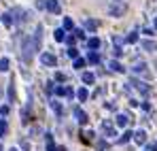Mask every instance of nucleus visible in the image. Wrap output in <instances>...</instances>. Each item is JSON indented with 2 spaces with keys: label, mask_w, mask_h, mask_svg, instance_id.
Returning <instances> with one entry per match:
<instances>
[{
  "label": "nucleus",
  "mask_w": 157,
  "mask_h": 151,
  "mask_svg": "<svg viewBox=\"0 0 157 151\" xmlns=\"http://www.w3.org/2000/svg\"><path fill=\"white\" fill-rule=\"evenodd\" d=\"M36 49H38V45L34 43V38H24V45H21V60H24L26 64H30Z\"/></svg>",
  "instance_id": "obj_1"
},
{
  "label": "nucleus",
  "mask_w": 157,
  "mask_h": 151,
  "mask_svg": "<svg viewBox=\"0 0 157 151\" xmlns=\"http://www.w3.org/2000/svg\"><path fill=\"white\" fill-rule=\"evenodd\" d=\"M108 15H113V17H119V15H123L125 13V4L121 2V0H113V4H108Z\"/></svg>",
  "instance_id": "obj_2"
},
{
  "label": "nucleus",
  "mask_w": 157,
  "mask_h": 151,
  "mask_svg": "<svg viewBox=\"0 0 157 151\" xmlns=\"http://www.w3.org/2000/svg\"><path fill=\"white\" fill-rule=\"evenodd\" d=\"M72 87H68V85H57L55 87V96H66V98H72Z\"/></svg>",
  "instance_id": "obj_3"
},
{
  "label": "nucleus",
  "mask_w": 157,
  "mask_h": 151,
  "mask_svg": "<svg viewBox=\"0 0 157 151\" xmlns=\"http://www.w3.org/2000/svg\"><path fill=\"white\" fill-rule=\"evenodd\" d=\"M72 113L77 115V121H78V124H87V121H89V115H87L81 106H75V109H72Z\"/></svg>",
  "instance_id": "obj_4"
},
{
  "label": "nucleus",
  "mask_w": 157,
  "mask_h": 151,
  "mask_svg": "<svg viewBox=\"0 0 157 151\" xmlns=\"http://www.w3.org/2000/svg\"><path fill=\"white\" fill-rule=\"evenodd\" d=\"M40 62H43L45 66H55V64H57V58H55L53 53L47 51V53H43V55H40Z\"/></svg>",
  "instance_id": "obj_5"
},
{
  "label": "nucleus",
  "mask_w": 157,
  "mask_h": 151,
  "mask_svg": "<svg viewBox=\"0 0 157 151\" xmlns=\"http://www.w3.org/2000/svg\"><path fill=\"white\" fill-rule=\"evenodd\" d=\"M132 85H136V89H138L142 96H149V94H151V87H149L147 83H142V81H136V79H134V81H132Z\"/></svg>",
  "instance_id": "obj_6"
},
{
  "label": "nucleus",
  "mask_w": 157,
  "mask_h": 151,
  "mask_svg": "<svg viewBox=\"0 0 157 151\" xmlns=\"http://www.w3.org/2000/svg\"><path fill=\"white\" fill-rule=\"evenodd\" d=\"M132 70H134L136 75H144V77H149V70H147V62H136V64L132 66Z\"/></svg>",
  "instance_id": "obj_7"
},
{
  "label": "nucleus",
  "mask_w": 157,
  "mask_h": 151,
  "mask_svg": "<svg viewBox=\"0 0 157 151\" xmlns=\"http://www.w3.org/2000/svg\"><path fill=\"white\" fill-rule=\"evenodd\" d=\"M102 132H104V136H115L117 132H115V126L106 119V121H102Z\"/></svg>",
  "instance_id": "obj_8"
},
{
  "label": "nucleus",
  "mask_w": 157,
  "mask_h": 151,
  "mask_svg": "<svg viewBox=\"0 0 157 151\" xmlns=\"http://www.w3.org/2000/svg\"><path fill=\"white\" fill-rule=\"evenodd\" d=\"M128 124H130V115H128V113H119V115H117V126L125 128Z\"/></svg>",
  "instance_id": "obj_9"
},
{
  "label": "nucleus",
  "mask_w": 157,
  "mask_h": 151,
  "mask_svg": "<svg viewBox=\"0 0 157 151\" xmlns=\"http://www.w3.org/2000/svg\"><path fill=\"white\" fill-rule=\"evenodd\" d=\"M134 141H136L138 145H144V143H147V132H144V130L134 132Z\"/></svg>",
  "instance_id": "obj_10"
},
{
  "label": "nucleus",
  "mask_w": 157,
  "mask_h": 151,
  "mask_svg": "<svg viewBox=\"0 0 157 151\" xmlns=\"http://www.w3.org/2000/svg\"><path fill=\"white\" fill-rule=\"evenodd\" d=\"M47 9H49L51 13H59V11H62V6H59L57 0H47Z\"/></svg>",
  "instance_id": "obj_11"
},
{
  "label": "nucleus",
  "mask_w": 157,
  "mask_h": 151,
  "mask_svg": "<svg viewBox=\"0 0 157 151\" xmlns=\"http://www.w3.org/2000/svg\"><path fill=\"white\" fill-rule=\"evenodd\" d=\"M53 38H55L57 43H62V41H66V30H64V28H57V30L53 32Z\"/></svg>",
  "instance_id": "obj_12"
},
{
  "label": "nucleus",
  "mask_w": 157,
  "mask_h": 151,
  "mask_svg": "<svg viewBox=\"0 0 157 151\" xmlns=\"http://www.w3.org/2000/svg\"><path fill=\"white\" fill-rule=\"evenodd\" d=\"M140 47H142V49H147V51H155L157 49V45L153 43V41H142V43H140Z\"/></svg>",
  "instance_id": "obj_13"
},
{
  "label": "nucleus",
  "mask_w": 157,
  "mask_h": 151,
  "mask_svg": "<svg viewBox=\"0 0 157 151\" xmlns=\"http://www.w3.org/2000/svg\"><path fill=\"white\" fill-rule=\"evenodd\" d=\"M87 62H89V64H100V55H98L96 51H89V55H87Z\"/></svg>",
  "instance_id": "obj_14"
},
{
  "label": "nucleus",
  "mask_w": 157,
  "mask_h": 151,
  "mask_svg": "<svg viewBox=\"0 0 157 151\" xmlns=\"http://www.w3.org/2000/svg\"><path fill=\"white\" fill-rule=\"evenodd\" d=\"M130 138H134V132H130V130H125V132H123V136L119 138V145H125V143H128Z\"/></svg>",
  "instance_id": "obj_15"
},
{
  "label": "nucleus",
  "mask_w": 157,
  "mask_h": 151,
  "mask_svg": "<svg viewBox=\"0 0 157 151\" xmlns=\"http://www.w3.org/2000/svg\"><path fill=\"white\" fill-rule=\"evenodd\" d=\"M77 98H78V100H81V102H85V100H87V98H89V92H87L85 87H81V89H78V92H77Z\"/></svg>",
  "instance_id": "obj_16"
},
{
  "label": "nucleus",
  "mask_w": 157,
  "mask_h": 151,
  "mask_svg": "<svg viewBox=\"0 0 157 151\" xmlns=\"http://www.w3.org/2000/svg\"><path fill=\"white\" fill-rule=\"evenodd\" d=\"M96 28H98V22H96V19H87V22H85V30L96 32Z\"/></svg>",
  "instance_id": "obj_17"
},
{
  "label": "nucleus",
  "mask_w": 157,
  "mask_h": 151,
  "mask_svg": "<svg viewBox=\"0 0 157 151\" xmlns=\"http://www.w3.org/2000/svg\"><path fill=\"white\" fill-rule=\"evenodd\" d=\"M94 81H96V75H94V73H83V83L91 85Z\"/></svg>",
  "instance_id": "obj_18"
},
{
  "label": "nucleus",
  "mask_w": 157,
  "mask_h": 151,
  "mask_svg": "<svg viewBox=\"0 0 157 151\" xmlns=\"http://www.w3.org/2000/svg\"><path fill=\"white\" fill-rule=\"evenodd\" d=\"M81 136H83V143H94V136H96V134L89 130V132H83Z\"/></svg>",
  "instance_id": "obj_19"
},
{
  "label": "nucleus",
  "mask_w": 157,
  "mask_h": 151,
  "mask_svg": "<svg viewBox=\"0 0 157 151\" xmlns=\"http://www.w3.org/2000/svg\"><path fill=\"white\" fill-rule=\"evenodd\" d=\"M87 45H89V49H94V51H96V49H98V47H100V38H96V36H91Z\"/></svg>",
  "instance_id": "obj_20"
},
{
  "label": "nucleus",
  "mask_w": 157,
  "mask_h": 151,
  "mask_svg": "<svg viewBox=\"0 0 157 151\" xmlns=\"http://www.w3.org/2000/svg\"><path fill=\"white\" fill-rule=\"evenodd\" d=\"M108 66H110V68H113V70H115V73H123V66H121V64H119V62H117V60H113V62H110V64H108Z\"/></svg>",
  "instance_id": "obj_21"
},
{
  "label": "nucleus",
  "mask_w": 157,
  "mask_h": 151,
  "mask_svg": "<svg viewBox=\"0 0 157 151\" xmlns=\"http://www.w3.org/2000/svg\"><path fill=\"white\" fill-rule=\"evenodd\" d=\"M9 100H11V102L15 100V87H13V81L9 83Z\"/></svg>",
  "instance_id": "obj_22"
},
{
  "label": "nucleus",
  "mask_w": 157,
  "mask_h": 151,
  "mask_svg": "<svg viewBox=\"0 0 157 151\" xmlns=\"http://www.w3.org/2000/svg\"><path fill=\"white\" fill-rule=\"evenodd\" d=\"M136 41H138V34H136V32H132V34L125 36V43H136Z\"/></svg>",
  "instance_id": "obj_23"
},
{
  "label": "nucleus",
  "mask_w": 157,
  "mask_h": 151,
  "mask_svg": "<svg viewBox=\"0 0 157 151\" xmlns=\"http://www.w3.org/2000/svg\"><path fill=\"white\" fill-rule=\"evenodd\" d=\"M51 109L55 111V113H57V115H62V104H59V102L53 100V102H51Z\"/></svg>",
  "instance_id": "obj_24"
},
{
  "label": "nucleus",
  "mask_w": 157,
  "mask_h": 151,
  "mask_svg": "<svg viewBox=\"0 0 157 151\" xmlns=\"http://www.w3.org/2000/svg\"><path fill=\"white\" fill-rule=\"evenodd\" d=\"M72 28H75L72 19H70V17H66V19H64V30H72Z\"/></svg>",
  "instance_id": "obj_25"
},
{
  "label": "nucleus",
  "mask_w": 157,
  "mask_h": 151,
  "mask_svg": "<svg viewBox=\"0 0 157 151\" xmlns=\"http://www.w3.org/2000/svg\"><path fill=\"white\" fill-rule=\"evenodd\" d=\"M0 70H2V73H4V70H9V60H6V58H2V60H0Z\"/></svg>",
  "instance_id": "obj_26"
},
{
  "label": "nucleus",
  "mask_w": 157,
  "mask_h": 151,
  "mask_svg": "<svg viewBox=\"0 0 157 151\" xmlns=\"http://www.w3.org/2000/svg\"><path fill=\"white\" fill-rule=\"evenodd\" d=\"M2 24H4V26H11V24H13V19H11V13L2 15Z\"/></svg>",
  "instance_id": "obj_27"
},
{
  "label": "nucleus",
  "mask_w": 157,
  "mask_h": 151,
  "mask_svg": "<svg viewBox=\"0 0 157 151\" xmlns=\"http://www.w3.org/2000/svg\"><path fill=\"white\" fill-rule=\"evenodd\" d=\"M85 64H87V60H81V58H77V60H75V68H83Z\"/></svg>",
  "instance_id": "obj_28"
},
{
  "label": "nucleus",
  "mask_w": 157,
  "mask_h": 151,
  "mask_svg": "<svg viewBox=\"0 0 157 151\" xmlns=\"http://www.w3.org/2000/svg\"><path fill=\"white\" fill-rule=\"evenodd\" d=\"M68 58H75V60H77V58H78V51L75 49V47H70V49H68Z\"/></svg>",
  "instance_id": "obj_29"
},
{
  "label": "nucleus",
  "mask_w": 157,
  "mask_h": 151,
  "mask_svg": "<svg viewBox=\"0 0 157 151\" xmlns=\"http://www.w3.org/2000/svg\"><path fill=\"white\" fill-rule=\"evenodd\" d=\"M47 151H55V145H53L51 136H49V138H47Z\"/></svg>",
  "instance_id": "obj_30"
},
{
  "label": "nucleus",
  "mask_w": 157,
  "mask_h": 151,
  "mask_svg": "<svg viewBox=\"0 0 157 151\" xmlns=\"http://www.w3.org/2000/svg\"><path fill=\"white\" fill-rule=\"evenodd\" d=\"M6 132V124H4V119H0V136Z\"/></svg>",
  "instance_id": "obj_31"
},
{
  "label": "nucleus",
  "mask_w": 157,
  "mask_h": 151,
  "mask_svg": "<svg viewBox=\"0 0 157 151\" xmlns=\"http://www.w3.org/2000/svg\"><path fill=\"white\" fill-rule=\"evenodd\" d=\"M75 36H77V38H83V36H85V32H83V30H75Z\"/></svg>",
  "instance_id": "obj_32"
},
{
  "label": "nucleus",
  "mask_w": 157,
  "mask_h": 151,
  "mask_svg": "<svg viewBox=\"0 0 157 151\" xmlns=\"http://www.w3.org/2000/svg\"><path fill=\"white\" fill-rule=\"evenodd\" d=\"M55 79H57V81H66V75H64V73H57Z\"/></svg>",
  "instance_id": "obj_33"
},
{
  "label": "nucleus",
  "mask_w": 157,
  "mask_h": 151,
  "mask_svg": "<svg viewBox=\"0 0 157 151\" xmlns=\"http://www.w3.org/2000/svg\"><path fill=\"white\" fill-rule=\"evenodd\" d=\"M147 151H157V143H151V145L147 147Z\"/></svg>",
  "instance_id": "obj_34"
},
{
  "label": "nucleus",
  "mask_w": 157,
  "mask_h": 151,
  "mask_svg": "<svg viewBox=\"0 0 157 151\" xmlns=\"http://www.w3.org/2000/svg\"><path fill=\"white\" fill-rule=\"evenodd\" d=\"M9 113V106H0V115H6Z\"/></svg>",
  "instance_id": "obj_35"
},
{
  "label": "nucleus",
  "mask_w": 157,
  "mask_h": 151,
  "mask_svg": "<svg viewBox=\"0 0 157 151\" xmlns=\"http://www.w3.org/2000/svg\"><path fill=\"white\" fill-rule=\"evenodd\" d=\"M155 28H157V17H155Z\"/></svg>",
  "instance_id": "obj_36"
},
{
  "label": "nucleus",
  "mask_w": 157,
  "mask_h": 151,
  "mask_svg": "<svg viewBox=\"0 0 157 151\" xmlns=\"http://www.w3.org/2000/svg\"><path fill=\"white\" fill-rule=\"evenodd\" d=\"M11 151H17V149H11Z\"/></svg>",
  "instance_id": "obj_37"
}]
</instances>
